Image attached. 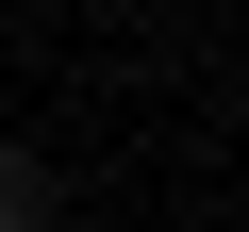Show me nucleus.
Here are the masks:
<instances>
[{"instance_id":"obj_1","label":"nucleus","mask_w":249,"mask_h":232,"mask_svg":"<svg viewBox=\"0 0 249 232\" xmlns=\"http://www.w3.org/2000/svg\"><path fill=\"white\" fill-rule=\"evenodd\" d=\"M0 232H50V166L34 149H0Z\"/></svg>"}]
</instances>
